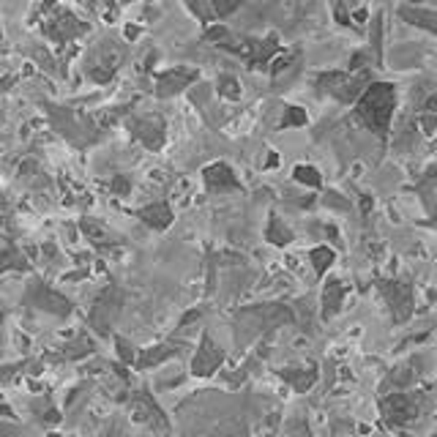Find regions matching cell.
<instances>
[{"instance_id":"cell-11","label":"cell","mask_w":437,"mask_h":437,"mask_svg":"<svg viewBox=\"0 0 437 437\" xmlns=\"http://www.w3.org/2000/svg\"><path fill=\"white\" fill-rule=\"evenodd\" d=\"M178 352H180V347H178V345H156V347H151V350H142L140 355L134 358V367H137V369L158 367V364H164L167 358L178 355Z\"/></svg>"},{"instance_id":"cell-25","label":"cell","mask_w":437,"mask_h":437,"mask_svg":"<svg viewBox=\"0 0 437 437\" xmlns=\"http://www.w3.org/2000/svg\"><path fill=\"white\" fill-rule=\"evenodd\" d=\"M426 112H437V93L429 96V102H426Z\"/></svg>"},{"instance_id":"cell-10","label":"cell","mask_w":437,"mask_h":437,"mask_svg":"<svg viewBox=\"0 0 437 437\" xmlns=\"http://www.w3.org/2000/svg\"><path fill=\"white\" fill-rule=\"evenodd\" d=\"M399 17L416 28H423L429 33H437V11L432 9H419V6H402L399 9Z\"/></svg>"},{"instance_id":"cell-26","label":"cell","mask_w":437,"mask_h":437,"mask_svg":"<svg viewBox=\"0 0 437 437\" xmlns=\"http://www.w3.org/2000/svg\"><path fill=\"white\" fill-rule=\"evenodd\" d=\"M0 317H3V315H0Z\"/></svg>"},{"instance_id":"cell-12","label":"cell","mask_w":437,"mask_h":437,"mask_svg":"<svg viewBox=\"0 0 437 437\" xmlns=\"http://www.w3.org/2000/svg\"><path fill=\"white\" fill-rule=\"evenodd\" d=\"M140 219L153 230H167L173 225V210H170L167 203H153V205L140 210Z\"/></svg>"},{"instance_id":"cell-18","label":"cell","mask_w":437,"mask_h":437,"mask_svg":"<svg viewBox=\"0 0 437 437\" xmlns=\"http://www.w3.org/2000/svg\"><path fill=\"white\" fill-rule=\"evenodd\" d=\"M312 262H315V271L317 274H325V268L333 262V252L328 249V246H320V249H315L312 252Z\"/></svg>"},{"instance_id":"cell-1","label":"cell","mask_w":437,"mask_h":437,"mask_svg":"<svg viewBox=\"0 0 437 437\" xmlns=\"http://www.w3.org/2000/svg\"><path fill=\"white\" fill-rule=\"evenodd\" d=\"M396 107V87L391 82H369L367 90L355 99V115L367 129L385 134Z\"/></svg>"},{"instance_id":"cell-23","label":"cell","mask_w":437,"mask_h":437,"mask_svg":"<svg viewBox=\"0 0 437 437\" xmlns=\"http://www.w3.org/2000/svg\"><path fill=\"white\" fill-rule=\"evenodd\" d=\"M333 14H336V19H339L342 25H347L350 22V17L345 14V3H342V0H336V3H333Z\"/></svg>"},{"instance_id":"cell-17","label":"cell","mask_w":437,"mask_h":437,"mask_svg":"<svg viewBox=\"0 0 437 437\" xmlns=\"http://www.w3.org/2000/svg\"><path fill=\"white\" fill-rule=\"evenodd\" d=\"M303 123H306V109H301V107H287L279 126L281 129H290V126H303Z\"/></svg>"},{"instance_id":"cell-5","label":"cell","mask_w":437,"mask_h":437,"mask_svg":"<svg viewBox=\"0 0 437 437\" xmlns=\"http://www.w3.org/2000/svg\"><path fill=\"white\" fill-rule=\"evenodd\" d=\"M129 129H131V134H134L145 148H151V151H158V148L164 145V121H161L158 115H142V118L129 123Z\"/></svg>"},{"instance_id":"cell-13","label":"cell","mask_w":437,"mask_h":437,"mask_svg":"<svg viewBox=\"0 0 437 437\" xmlns=\"http://www.w3.org/2000/svg\"><path fill=\"white\" fill-rule=\"evenodd\" d=\"M216 93H219L222 99L238 102V99H241V85H238V80H235V77H230V74H222V77L216 80Z\"/></svg>"},{"instance_id":"cell-2","label":"cell","mask_w":437,"mask_h":437,"mask_svg":"<svg viewBox=\"0 0 437 437\" xmlns=\"http://www.w3.org/2000/svg\"><path fill=\"white\" fill-rule=\"evenodd\" d=\"M372 82L369 80V71L367 69H355V71H325V74H320L317 77V87L323 90V93H328L333 99H339V102H355L367 85Z\"/></svg>"},{"instance_id":"cell-9","label":"cell","mask_w":437,"mask_h":437,"mask_svg":"<svg viewBox=\"0 0 437 437\" xmlns=\"http://www.w3.org/2000/svg\"><path fill=\"white\" fill-rule=\"evenodd\" d=\"M203 180L210 192H232V189H241L238 178L232 173V167H227L225 161H213L210 167L203 170Z\"/></svg>"},{"instance_id":"cell-16","label":"cell","mask_w":437,"mask_h":437,"mask_svg":"<svg viewBox=\"0 0 437 437\" xmlns=\"http://www.w3.org/2000/svg\"><path fill=\"white\" fill-rule=\"evenodd\" d=\"M186 6H189V11H192L194 17L200 19L203 25H208L210 17H213V9H210V0H186Z\"/></svg>"},{"instance_id":"cell-15","label":"cell","mask_w":437,"mask_h":437,"mask_svg":"<svg viewBox=\"0 0 437 437\" xmlns=\"http://www.w3.org/2000/svg\"><path fill=\"white\" fill-rule=\"evenodd\" d=\"M293 178H296L298 183H303V186H312V189H317V186L323 183V178H320V173H317L315 167H306V164H301V167H296V173H293Z\"/></svg>"},{"instance_id":"cell-22","label":"cell","mask_w":437,"mask_h":437,"mask_svg":"<svg viewBox=\"0 0 437 437\" xmlns=\"http://www.w3.org/2000/svg\"><path fill=\"white\" fill-rule=\"evenodd\" d=\"M118 355L123 358V364H134V352H131V347H129V342L126 339H118Z\"/></svg>"},{"instance_id":"cell-20","label":"cell","mask_w":437,"mask_h":437,"mask_svg":"<svg viewBox=\"0 0 437 437\" xmlns=\"http://www.w3.org/2000/svg\"><path fill=\"white\" fill-rule=\"evenodd\" d=\"M339 298H342V287L331 281L328 287H325V312H333L336 306H339Z\"/></svg>"},{"instance_id":"cell-19","label":"cell","mask_w":437,"mask_h":437,"mask_svg":"<svg viewBox=\"0 0 437 437\" xmlns=\"http://www.w3.org/2000/svg\"><path fill=\"white\" fill-rule=\"evenodd\" d=\"M241 0H210V9L216 17H230L232 11H238Z\"/></svg>"},{"instance_id":"cell-14","label":"cell","mask_w":437,"mask_h":437,"mask_svg":"<svg viewBox=\"0 0 437 437\" xmlns=\"http://www.w3.org/2000/svg\"><path fill=\"white\" fill-rule=\"evenodd\" d=\"M265 238H268L271 244L284 246V244H290V241H293V232L284 227L279 219H271V225H268V232H265Z\"/></svg>"},{"instance_id":"cell-4","label":"cell","mask_w":437,"mask_h":437,"mask_svg":"<svg viewBox=\"0 0 437 437\" xmlns=\"http://www.w3.org/2000/svg\"><path fill=\"white\" fill-rule=\"evenodd\" d=\"M222 361H225L222 347L210 339L208 333H205L203 342H200V347H197V352H194V358H192V374L194 377H210V374L219 369Z\"/></svg>"},{"instance_id":"cell-24","label":"cell","mask_w":437,"mask_h":437,"mask_svg":"<svg viewBox=\"0 0 437 437\" xmlns=\"http://www.w3.org/2000/svg\"><path fill=\"white\" fill-rule=\"evenodd\" d=\"M112 186H115V192L118 194H129V180H126V178H115Z\"/></svg>"},{"instance_id":"cell-21","label":"cell","mask_w":437,"mask_h":437,"mask_svg":"<svg viewBox=\"0 0 437 437\" xmlns=\"http://www.w3.org/2000/svg\"><path fill=\"white\" fill-rule=\"evenodd\" d=\"M380 38H383V22H380V17H374V22H372V53H374L377 60H380V55H383V50H380Z\"/></svg>"},{"instance_id":"cell-6","label":"cell","mask_w":437,"mask_h":437,"mask_svg":"<svg viewBox=\"0 0 437 437\" xmlns=\"http://www.w3.org/2000/svg\"><path fill=\"white\" fill-rule=\"evenodd\" d=\"M28 303L41 309V312H50V315L66 317L71 312V303L63 296H58L55 290L44 287V284H33L31 293H28Z\"/></svg>"},{"instance_id":"cell-8","label":"cell","mask_w":437,"mask_h":437,"mask_svg":"<svg viewBox=\"0 0 437 437\" xmlns=\"http://www.w3.org/2000/svg\"><path fill=\"white\" fill-rule=\"evenodd\" d=\"M197 80V71L194 69H170L161 71L156 80V93L158 96H178L183 87H189Z\"/></svg>"},{"instance_id":"cell-7","label":"cell","mask_w":437,"mask_h":437,"mask_svg":"<svg viewBox=\"0 0 437 437\" xmlns=\"http://www.w3.org/2000/svg\"><path fill=\"white\" fill-rule=\"evenodd\" d=\"M131 402H134V407H137V413L145 419V423L153 426V432H158V435H170V421H167L164 410L153 402V396H151L148 391H137Z\"/></svg>"},{"instance_id":"cell-3","label":"cell","mask_w":437,"mask_h":437,"mask_svg":"<svg viewBox=\"0 0 437 437\" xmlns=\"http://www.w3.org/2000/svg\"><path fill=\"white\" fill-rule=\"evenodd\" d=\"M121 50L115 44H104V47H96V53L90 55V63H87V71H90V80L96 82H107L118 66H121Z\"/></svg>"}]
</instances>
